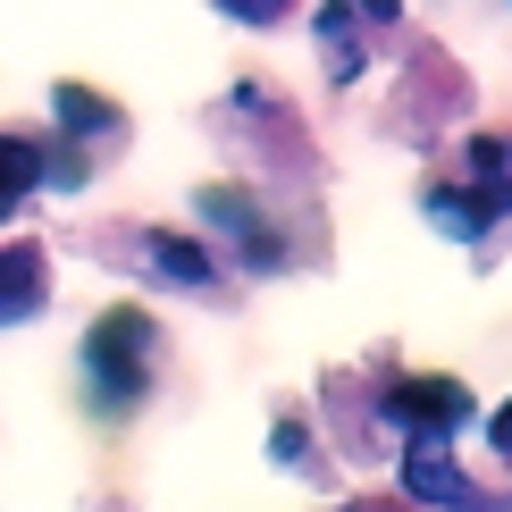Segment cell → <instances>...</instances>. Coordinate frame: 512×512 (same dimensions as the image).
<instances>
[{
  "instance_id": "2",
  "label": "cell",
  "mask_w": 512,
  "mask_h": 512,
  "mask_svg": "<svg viewBox=\"0 0 512 512\" xmlns=\"http://www.w3.org/2000/svg\"><path fill=\"white\" fill-rule=\"evenodd\" d=\"M387 420L445 445L462 420H471V387H462V378H395V387H387Z\"/></svg>"
},
{
  "instance_id": "6",
  "label": "cell",
  "mask_w": 512,
  "mask_h": 512,
  "mask_svg": "<svg viewBox=\"0 0 512 512\" xmlns=\"http://www.w3.org/2000/svg\"><path fill=\"white\" fill-rule=\"evenodd\" d=\"M403 487H412V496H429V504H445V496H462V471L437 454V437H420V454L403 462Z\"/></svg>"
},
{
  "instance_id": "10",
  "label": "cell",
  "mask_w": 512,
  "mask_h": 512,
  "mask_svg": "<svg viewBox=\"0 0 512 512\" xmlns=\"http://www.w3.org/2000/svg\"><path fill=\"white\" fill-rule=\"evenodd\" d=\"M496 445H504V454H512V403H504V412H496Z\"/></svg>"
},
{
  "instance_id": "3",
  "label": "cell",
  "mask_w": 512,
  "mask_h": 512,
  "mask_svg": "<svg viewBox=\"0 0 512 512\" xmlns=\"http://www.w3.org/2000/svg\"><path fill=\"white\" fill-rule=\"evenodd\" d=\"M512 202L504 177H487V194H429V219L445 227V236H487V219Z\"/></svg>"
},
{
  "instance_id": "9",
  "label": "cell",
  "mask_w": 512,
  "mask_h": 512,
  "mask_svg": "<svg viewBox=\"0 0 512 512\" xmlns=\"http://www.w3.org/2000/svg\"><path fill=\"white\" fill-rule=\"evenodd\" d=\"M227 17H244V26H269V17H286V0H219Z\"/></svg>"
},
{
  "instance_id": "1",
  "label": "cell",
  "mask_w": 512,
  "mask_h": 512,
  "mask_svg": "<svg viewBox=\"0 0 512 512\" xmlns=\"http://www.w3.org/2000/svg\"><path fill=\"white\" fill-rule=\"evenodd\" d=\"M143 353H152V319H143L135 303H118L93 336H84V370H93V403L101 412H135L143 403Z\"/></svg>"
},
{
  "instance_id": "8",
  "label": "cell",
  "mask_w": 512,
  "mask_h": 512,
  "mask_svg": "<svg viewBox=\"0 0 512 512\" xmlns=\"http://www.w3.org/2000/svg\"><path fill=\"white\" fill-rule=\"evenodd\" d=\"M152 261H160V277H177V286H202L210 277V252L194 236H152Z\"/></svg>"
},
{
  "instance_id": "5",
  "label": "cell",
  "mask_w": 512,
  "mask_h": 512,
  "mask_svg": "<svg viewBox=\"0 0 512 512\" xmlns=\"http://www.w3.org/2000/svg\"><path fill=\"white\" fill-rule=\"evenodd\" d=\"M42 177H51V160H42L34 143H17V135H0V219H9V210H17V202L34 194Z\"/></svg>"
},
{
  "instance_id": "11",
  "label": "cell",
  "mask_w": 512,
  "mask_h": 512,
  "mask_svg": "<svg viewBox=\"0 0 512 512\" xmlns=\"http://www.w3.org/2000/svg\"><path fill=\"white\" fill-rule=\"evenodd\" d=\"M353 9H361V17H395V0H353Z\"/></svg>"
},
{
  "instance_id": "4",
  "label": "cell",
  "mask_w": 512,
  "mask_h": 512,
  "mask_svg": "<svg viewBox=\"0 0 512 512\" xmlns=\"http://www.w3.org/2000/svg\"><path fill=\"white\" fill-rule=\"evenodd\" d=\"M42 311V252L34 244H0V319Z\"/></svg>"
},
{
  "instance_id": "7",
  "label": "cell",
  "mask_w": 512,
  "mask_h": 512,
  "mask_svg": "<svg viewBox=\"0 0 512 512\" xmlns=\"http://www.w3.org/2000/svg\"><path fill=\"white\" fill-rule=\"evenodd\" d=\"M51 101H59V126H68V135H110V126H118V110L101 93H84V84H59Z\"/></svg>"
}]
</instances>
